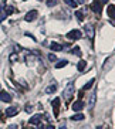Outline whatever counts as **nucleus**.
I'll return each instance as SVG.
<instances>
[{
    "mask_svg": "<svg viewBox=\"0 0 115 129\" xmlns=\"http://www.w3.org/2000/svg\"><path fill=\"white\" fill-rule=\"evenodd\" d=\"M95 98H97V94L92 92V94L90 95V98H88V109L90 111H92V108H94V105H95Z\"/></svg>",
    "mask_w": 115,
    "mask_h": 129,
    "instance_id": "obj_5",
    "label": "nucleus"
},
{
    "mask_svg": "<svg viewBox=\"0 0 115 129\" xmlns=\"http://www.w3.org/2000/svg\"><path fill=\"white\" fill-rule=\"evenodd\" d=\"M55 4H57V0H47V6L48 7H53Z\"/></svg>",
    "mask_w": 115,
    "mask_h": 129,
    "instance_id": "obj_21",
    "label": "nucleus"
},
{
    "mask_svg": "<svg viewBox=\"0 0 115 129\" xmlns=\"http://www.w3.org/2000/svg\"><path fill=\"white\" fill-rule=\"evenodd\" d=\"M64 3H65V4H68L70 7H74V9H75V7H77V4H78L75 0H64Z\"/></svg>",
    "mask_w": 115,
    "mask_h": 129,
    "instance_id": "obj_16",
    "label": "nucleus"
},
{
    "mask_svg": "<svg viewBox=\"0 0 115 129\" xmlns=\"http://www.w3.org/2000/svg\"><path fill=\"white\" fill-rule=\"evenodd\" d=\"M51 105H53V108H54V115L57 116L58 115V106H60V98H54L53 101H51Z\"/></svg>",
    "mask_w": 115,
    "mask_h": 129,
    "instance_id": "obj_8",
    "label": "nucleus"
},
{
    "mask_svg": "<svg viewBox=\"0 0 115 129\" xmlns=\"http://www.w3.org/2000/svg\"><path fill=\"white\" fill-rule=\"evenodd\" d=\"M85 31H87L88 37L92 40V38H94V27H92L91 24H87V26H85Z\"/></svg>",
    "mask_w": 115,
    "mask_h": 129,
    "instance_id": "obj_11",
    "label": "nucleus"
},
{
    "mask_svg": "<svg viewBox=\"0 0 115 129\" xmlns=\"http://www.w3.org/2000/svg\"><path fill=\"white\" fill-rule=\"evenodd\" d=\"M97 129H101V128H97Z\"/></svg>",
    "mask_w": 115,
    "mask_h": 129,
    "instance_id": "obj_31",
    "label": "nucleus"
},
{
    "mask_svg": "<svg viewBox=\"0 0 115 129\" xmlns=\"http://www.w3.org/2000/svg\"><path fill=\"white\" fill-rule=\"evenodd\" d=\"M73 53L75 54V55H81V51H80V48H78V47H75V48L73 50Z\"/></svg>",
    "mask_w": 115,
    "mask_h": 129,
    "instance_id": "obj_22",
    "label": "nucleus"
},
{
    "mask_svg": "<svg viewBox=\"0 0 115 129\" xmlns=\"http://www.w3.org/2000/svg\"><path fill=\"white\" fill-rule=\"evenodd\" d=\"M37 16H38L37 10H30V12H28V13L26 14V17H24V20L30 23V21H34V20L37 19Z\"/></svg>",
    "mask_w": 115,
    "mask_h": 129,
    "instance_id": "obj_2",
    "label": "nucleus"
},
{
    "mask_svg": "<svg viewBox=\"0 0 115 129\" xmlns=\"http://www.w3.org/2000/svg\"><path fill=\"white\" fill-rule=\"evenodd\" d=\"M84 108V102L81 101V99H78V101H75V102L73 104V109L75 111V112H78V111H81Z\"/></svg>",
    "mask_w": 115,
    "mask_h": 129,
    "instance_id": "obj_9",
    "label": "nucleus"
},
{
    "mask_svg": "<svg viewBox=\"0 0 115 129\" xmlns=\"http://www.w3.org/2000/svg\"><path fill=\"white\" fill-rule=\"evenodd\" d=\"M9 129H17V126H16V125H12V126H9Z\"/></svg>",
    "mask_w": 115,
    "mask_h": 129,
    "instance_id": "obj_26",
    "label": "nucleus"
},
{
    "mask_svg": "<svg viewBox=\"0 0 115 129\" xmlns=\"http://www.w3.org/2000/svg\"><path fill=\"white\" fill-rule=\"evenodd\" d=\"M108 16H109L111 19H115V7L112 6V4L108 7Z\"/></svg>",
    "mask_w": 115,
    "mask_h": 129,
    "instance_id": "obj_14",
    "label": "nucleus"
},
{
    "mask_svg": "<svg viewBox=\"0 0 115 129\" xmlns=\"http://www.w3.org/2000/svg\"><path fill=\"white\" fill-rule=\"evenodd\" d=\"M101 4H102L101 2H98V0H94V3L91 4V9H92L95 13H98V14H100V13H101Z\"/></svg>",
    "mask_w": 115,
    "mask_h": 129,
    "instance_id": "obj_6",
    "label": "nucleus"
},
{
    "mask_svg": "<svg viewBox=\"0 0 115 129\" xmlns=\"http://www.w3.org/2000/svg\"><path fill=\"white\" fill-rule=\"evenodd\" d=\"M24 129H28V128H24ZM30 129H33V128H30Z\"/></svg>",
    "mask_w": 115,
    "mask_h": 129,
    "instance_id": "obj_30",
    "label": "nucleus"
},
{
    "mask_svg": "<svg viewBox=\"0 0 115 129\" xmlns=\"http://www.w3.org/2000/svg\"><path fill=\"white\" fill-rule=\"evenodd\" d=\"M51 50H54V51H61L63 50V46L60 44V43H51Z\"/></svg>",
    "mask_w": 115,
    "mask_h": 129,
    "instance_id": "obj_13",
    "label": "nucleus"
},
{
    "mask_svg": "<svg viewBox=\"0 0 115 129\" xmlns=\"http://www.w3.org/2000/svg\"><path fill=\"white\" fill-rule=\"evenodd\" d=\"M84 118L85 116L82 114H75V115H73V116H71V121H82Z\"/></svg>",
    "mask_w": 115,
    "mask_h": 129,
    "instance_id": "obj_15",
    "label": "nucleus"
},
{
    "mask_svg": "<svg viewBox=\"0 0 115 129\" xmlns=\"http://www.w3.org/2000/svg\"><path fill=\"white\" fill-rule=\"evenodd\" d=\"M65 65H68V61H67V60L60 61V62H58V64L55 65V67H57V68H63V67H65Z\"/></svg>",
    "mask_w": 115,
    "mask_h": 129,
    "instance_id": "obj_18",
    "label": "nucleus"
},
{
    "mask_svg": "<svg viewBox=\"0 0 115 129\" xmlns=\"http://www.w3.org/2000/svg\"><path fill=\"white\" fill-rule=\"evenodd\" d=\"M0 101L10 102V101H12V96H10V94H7L6 91H0Z\"/></svg>",
    "mask_w": 115,
    "mask_h": 129,
    "instance_id": "obj_7",
    "label": "nucleus"
},
{
    "mask_svg": "<svg viewBox=\"0 0 115 129\" xmlns=\"http://www.w3.org/2000/svg\"><path fill=\"white\" fill-rule=\"evenodd\" d=\"M44 129H55V128H54V125H47Z\"/></svg>",
    "mask_w": 115,
    "mask_h": 129,
    "instance_id": "obj_25",
    "label": "nucleus"
},
{
    "mask_svg": "<svg viewBox=\"0 0 115 129\" xmlns=\"http://www.w3.org/2000/svg\"><path fill=\"white\" fill-rule=\"evenodd\" d=\"M75 16H77V19H78V21H82L84 20V14H82V12H75Z\"/></svg>",
    "mask_w": 115,
    "mask_h": 129,
    "instance_id": "obj_19",
    "label": "nucleus"
},
{
    "mask_svg": "<svg viewBox=\"0 0 115 129\" xmlns=\"http://www.w3.org/2000/svg\"><path fill=\"white\" fill-rule=\"evenodd\" d=\"M48 60L50 61H57V57H55L54 54H50V55H48Z\"/></svg>",
    "mask_w": 115,
    "mask_h": 129,
    "instance_id": "obj_23",
    "label": "nucleus"
},
{
    "mask_svg": "<svg viewBox=\"0 0 115 129\" xmlns=\"http://www.w3.org/2000/svg\"><path fill=\"white\" fill-rule=\"evenodd\" d=\"M41 122V115H34V116L30 118V123L31 125H38Z\"/></svg>",
    "mask_w": 115,
    "mask_h": 129,
    "instance_id": "obj_10",
    "label": "nucleus"
},
{
    "mask_svg": "<svg viewBox=\"0 0 115 129\" xmlns=\"http://www.w3.org/2000/svg\"><path fill=\"white\" fill-rule=\"evenodd\" d=\"M108 0H101V3H107Z\"/></svg>",
    "mask_w": 115,
    "mask_h": 129,
    "instance_id": "obj_29",
    "label": "nucleus"
},
{
    "mask_svg": "<svg viewBox=\"0 0 115 129\" xmlns=\"http://www.w3.org/2000/svg\"><path fill=\"white\" fill-rule=\"evenodd\" d=\"M26 112H31V105H26Z\"/></svg>",
    "mask_w": 115,
    "mask_h": 129,
    "instance_id": "obj_24",
    "label": "nucleus"
},
{
    "mask_svg": "<svg viewBox=\"0 0 115 129\" xmlns=\"http://www.w3.org/2000/svg\"><path fill=\"white\" fill-rule=\"evenodd\" d=\"M67 37L71 38V40H80V38L82 37V33H81L80 30H73L67 34Z\"/></svg>",
    "mask_w": 115,
    "mask_h": 129,
    "instance_id": "obj_3",
    "label": "nucleus"
},
{
    "mask_svg": "<svg viewBox=\"0 0 115 129\" xmlns=\"http://www.w3.org/2000/svg\"><path fill=\"white\" fill-rule=\"evenodd\" d=\"M94 82H95V80H90L88 82L85 84V87H84V89H90V88H91L92 85H94Z\"/></svg>",
    "mask_w": 115,
    "mask_h": 129,
    "instance_id": "obj_20",
    "label": "nucleus"
},
{
    "mask_svg": "<svg viewBox=\"0 0 115 129\" xmlns=\"http://www.w3.org/2000/svg\"><path fill=\"white\" fill-rule=\"evenodd\" d=\"M73 94H74V85L73 84H68V87L65 88V91H64V98L67 101H70L71 96H73Z\"/></svg>",
    "mask_w": 115,
    "mask_h": 129,
    "instance_id": "obj_1",
    "label": "nucleus"
},
{
    "mask_svg": "<svg viewBox=\"0 0 115 129\" xmlns=\"http://www.w3.org/2000/svg\"><path fill=\"white\" fill-rule=\"evenodd\" d=\"M40 2H41V0H40Z\"/></svg>",
    "mask_w": 115,
    "mask_h": 129,
    "instance_id": "obj_32",
    "label": "nucleus"
},
{
    "mask_svg": "<svg viewBox=\"0 0 115 129\" xmlns=\"http://www.w3.org/2000/svg\"><path fill=\"white\" fill-rule=\"evenodd\" d=\"M75 2H77V3H84L85 0H75Z\"/></svg>",
    "mask_w": 115,
    "mask_h": 129,
    "instance_id": "obj_27",
    "label": "nucleus"
},
{
    "mask_svg": "<svg viewBox=\"0 0 115 129\" xmlns=\"http://www.w3.org/2000/svg\"><path fill=\"white\" fill-rule=\"evenodd\" d=\"M77 67H78V70H80V71H84L85 67H87V62H85L84 60H81L80 62H78V65H77Z\"/></svg>",
    "mask_w": 115,
    "mask_h": 129,
    "instance_id": "obj_17",
    "label": "nucleus"
},
{
    "mask_svg": "<svg viewBox=\"0 0 115 129\" xmlns=\"http://www.w3.org/2000/svg\"><path fill=\"white\" fill-rule=\"evenodd\" d=\"M19 114V108L17 106H10L6 109V116H14V115Z\"/></svg>",
    "mask_w": 115,
    "mask_h": 129,
    "instance_id": "obj_4",
    "label": "nucleus"
},
{
    "mask_svg": "<svg viewBox=\"0 0 115 129\" xmlns=\"http://www.w3.org/2000/svg\"><path fill=\"white\" fill-rule=\"evenodd\" d=\"M57 91V85L55 84H51V85H48V87L46 88V94H53V92Z\"/></svg>",
    "mask_w": 115,
    "mask_h": 129,
    "instance_id": "obj_12",
    "label": "nucleus"
},
{
    "mask_svg": "<svg viewBox=\"0 0 115 129\" xmlns=\"http://www.w3.org/2000/svg\"><path fill=\"white\" fill-rule=\"evenodd\" d=\"M60 129H67V128H65V125H64V123H63V125L60 126Z\"/></svg>",
    "mask_w": 115,
    "mask_h": 129,
    "instance_id": "obj_28",
    "label": "nucleus"
}]
</instances>
